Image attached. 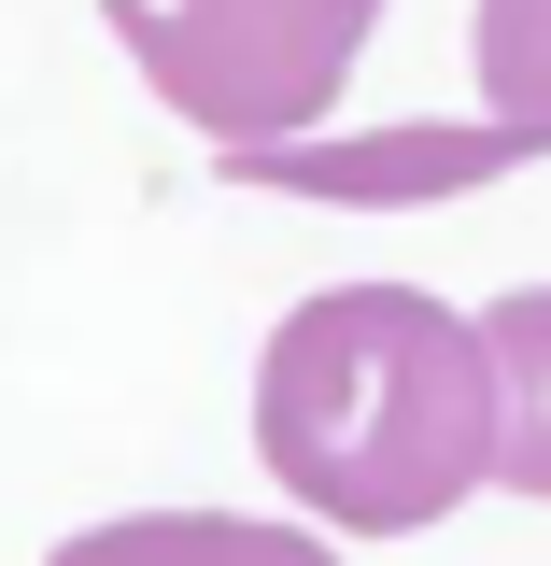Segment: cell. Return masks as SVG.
I'll use <instances>...</instances> for the list:
<instances>
[{"label": "cell", "instance_id": "obj_1", "mask_svg": "<svg viewBox=\"0 0 551 566\" xmlns=\"http://www.w3.org/2000/svg\"><path fill=\"white\" fill-rule=\"evenodd\" d=\"M255 453L311 524L424 538L495 482V354L424 283H326L255 354Z\"/></svg>", "mask_w": 551, "mask_h": 566}, {"label": "cell", "instance_id": "obj_2", "mask_svg": "<svg viewBox=\"0 0 551 566\" xmlns=\"http://www.w3.org/2000/svg\"><path fill=\"white\" fill-rule=\"evenodd\" d=\"M99 14H114L128 71L226 156L311 142L353 43L382 29V0H99Z\"/></svg>", "mask_w": 551, "mask_h": 566}, {"label": "cell", "instance_id": "obj_3", "mask_svg": "<svg viewBox=\"0 0 551 566\" xmlns=\"http://www.w3.org/2000/svg\"><path fill=\"white\" fill-rule=\"evenodd\" d=\"M538 142L509 128H353V142H269L226 156V185H283V199H438V185H509Z\"/></svg>", "mask_w": 551, "mask_h": 566}, {"label": "cell", "instance_id": "obj_4", "mask_svg": "<svg viewBox=\"0 0 551 566\" xmlns=\"http://www.w3.org/2000/svg\"><path fill=\"white\" fill-rule=\"evenodd\" d=\"M57 566H340L311 524H226V510H128V524H71Z\"/></svg>", "mask_w": 551, "mask_h": 566}, {"label": "cell", "instance_id": "obj_5", "mask_svg": "<svg viewBox=\"0 0 551 566\" xmlns=\"http://www.w3.org/2000/svg\"><path fill=\"white\" fill-rule=\"evenodd\" d=\"M481 354H495V482L551 510V283L495 297V312H481Z\"/></svg>", "mask_w": 551, "mask_h": 566}, {"label": "cell", "instance_id": "obj_6", "mask_svg": "<svg viewBox=\"0 0 551 566\" xmlns=\"http://www.w3.org/2000/svg\"><path fill=\"white\" fill-rule=\"evenodd\" d=\"M467 57H481V128L551 156V0H481L467 14Z\"/></svg>", "mask_w": 551, "mask_h": 566}]
</instances>
